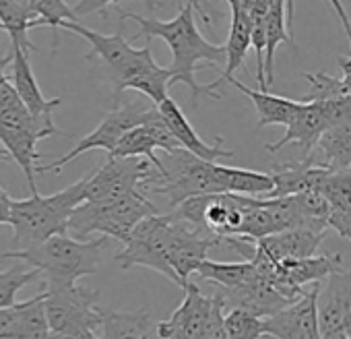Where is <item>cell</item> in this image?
<instances>
[{
	"label": "cell",
	"mask_w": 351,
	"mask_h": 339,
	"mask_svg": "<svg viewBox=\"0 0 351 339\" xmlns=\"http://www.w3.org/2000/svg\"><path fill=\"white\" fill-rule=\"evenodd\" d=\"M134 21L138 23V34L132 38L134 42L138 38H159L167 44L171 50V65L169 69V89L178 83L189 85L193 106H197L199 97H211V100H221V93L211 85H199L195 79V71L199 65H213L221 67L226 65V48L211 44L209 40L203 38L195 23V7L186 3L180 7L178 15L169 21H159L155 17H141L136 13L120 11V21Z\"/></svg>",
	"instance_id": "1"
},
{
	"label": "cell",
	"mask_w": 351,
	"mask_h": 339,
	"mask_svg": "<svg viewBox=\"0 0 351 339\" xmlns=\"http://www.w3.org/2000/svg\"><path fill=\"white\" fill-rule=\"evenodd\" d=\"M124 21H120V30L112 36L97 34L79 21H62L60 30L73 32L91 44V52L87 60L97 58L106 71V77L116 85V95H122L126 89L141 91L155 106L169 91V69H163L155 62L151 54V46L136 50L130 40L122 34Z\"/></svg>",
	"instance_id": "2"
},
{
	"label": "cell",
	"mask_w": 351,
	"mask_h": 339,
	"mask_svg": "<svg viewBox=\"0 0 351 339\" xmlns=\"http://www.w3.org/2000/svg\"><path fill=\"white\" fill-rule=\"evenodd\" d=\"M106 246L108 236L95 240H77L69 234H54L36 246L9 250L3 257L32 265L40 271L42 290H56L73 285L85 275H95L99 271Z\"/></svg>",
	"instance_id": "3"
},
{
	"label": "cell",
	"mask_w": 351,
	"mask_h": 339,
	"mask_svg": "<svg viewBox=\"0 0 351 339\" xmlns=\"http://www.w3.org/2000/svg\"><path fill=\"white\" fill-rule=\"evenodd\" d=\"M143 193L163 195L169 199L171 207L197 195L226 193V165L205 161L182 147L163 151L159 165L153 167L143 187Z\"/></svg>",
	"instance_id": "4"
},
{
	"label": "cell",
	"mask_w": 351,
	"mask_h": 339,
	"mask_svg": "<svg viewBox=\"0 0 351 339\" xmlns=\"http://www.w3.org/2000/svg\"><path fill=\"white\" fill-rule=\"evenodd\" d=\"M83 189L85 178L48 197L32 193L29 199H13L9 226H13V244L17 250L36 246L54 234H66V224L73 209L83 203Z\"/></svg>",
	"instance_id": "5"
},
{
	"label": "cell",
	"mask_w": 351,
	"mask_h": 339,
	"mask_svg": "<svg viewBox=\"0 0 351 339\" xmlns=\"http://www.w3.org/2000/svg\"><path fill=\"white\" fill-rule=\"evenodd\" d=\"M157 213V207L145 193L132 191L120 197L79 203L66 224V234L77 240H87L89 234H101L126 242L132 228L147 215Z\"/></svg>",
	"instance_id": "6"
},
{
	"label": "cell",
	"mask_w": 351,
	"mask_h": 339,
	"mask_svg": "<svg viewBox=\"0 0 351 339\" xmlns=\"http://www.w3.org/2000/svg\"><path fill=\"white\" fill-rule=\"evenodd\" d=\"M50 135H60V130L56 126H46L44 122L34 118L25 106L9 112H0V143H3L9 157L15 159L23 170L32 193H38L36 165L40 153L36 147L42 139Z\"/></svg>",
	"instance_id": "7"
},
{
	"label": "cell",
	"mask_w": 351,
	"mask_h": 339,
	"mask_svg": "<svg viewBox=\"0 0 351 339\" xmlns=\"http://www.w3.org/2000/svg\"><path fill=\"white\" fill-rule=\"evenodd\" d=\"M165 232H167V215L153 213L143 218L132 228L128 240L124 242V248L116 255L120 267L122 269L147 267L165 275L176 285H180L178 275L173 273L165 257Z\"/></svg>",
	"instance_id": "8"
},
{
	"label": "cell",
	"mask_w": 351,
	"mask_h": 339,
	"mask_svg": "<svg viewBox=\"0 0 351 339\" xmlns=\"http://www.w3.org/2000/svg\"><path fill=\"white\" fill-rule=\"evenodd\" d=\"M46 318L50 333H62L69 329H95L99 327V292L73 283L56 290H42Z\"/></svg>",
	"instance_id": "9"
},
{
	"label": "cell",
	"mask_w": 351,
	"mask_h": 339,
	"mask_svg": "<svg viewBox=\"0 0 351 339\" xmlns=\"http://www.w3.org/2000/svg\"><path fill=\"white\" fill-rule=\"evenodd\" d=\"M219 244H223L221 236L199 230L167 213L165 257H167L169 267L180 279V288H184L186 281H191V275L207 259L209 250Z\"/></svg>",
	"instance_id": "10"
},
{
	"label": "cell",
	"mask_w": 351,
	"mask_h": 339,
	"mask_svg": "<svg viewBox=\"0 0 351 339\" xmlns=\"http://www.w3.org/2000/svg\"><path fill=\"white\" fill-rule=\"evenodd\" d=\"M149 106H145L143 102H130V104H122L118 108H114L110 114H106L101 118V122L89 132L85 135L75 149H71L66 155L58 157L56 161L48 163V165H36V174H50V172H60V170L71 163L73 159H77L79 155L93 151V149H104V151H112L114 145L118 143V139L132 126H138L143 122V116L147 112Z\"/></svg>",
	"instance_id": "11"
},
{
	"label": "cell",
	"mask_w": 351,
	"mask_h": 339,
	"mask_svg": "<svg viewBox=\"0 0 351 339\" xmlns=\"http://www.w3.org/2000/svg\"><path fill=\"white\" fill-rule=\"evenodd\" d=\"M153 172L147 157H108L93 174L85 176L83 201H99L141 191Z\"/></svg>",
	"instance_id": "12"
},
{
	"label": "cell",
	"mask_w": 351,
	"mask_h": 339,
	"mask_svg": "<svg viewBox=\"0 0 351 339\" xmlns=\"http://www.w3.org/2000/svg\"><path fill=\"white\" fill-rule=\"evenodd\" d=\"M213 304L215 296H203L193 281H186L182 304L169 314V318L157 323V335L161 339H205Z\"/></svg>",
	"instance_id": "13"
},
{
	"label": "cell",
	"mask_w": 351,
	"mask_h": 339,
	"mask_svg": "<svg viewBox=\"0 0 351 339\" xmlns=\"http://www.w3.org/2000/svg\"><path fill=\"white\" fill-rule=\"evenodd\" d=\"M318 290V283H314L310 290L306 288L298 300H293L279 312L263 318L265 335H271L275 339H320L316 308Z\"/></svg>",
	"instance_id": "14"
},
{
	"label": "cell",
	"mask_w": 351,
	"mask_h": 339,
	"mask_svg": "<svg viewBox=\"0 0 351 339\" xmlns=\"http://www.w3.org/2000/svg\"><path fill=\"white\" fill-rule=\"evenodd\" d=\"M320 333L343 331L351 337V269H337L316 296Z\"/></svg>",
	"instance_id": "15"
},
{
	"label": "cell",
	"mask_w": 351,
	"mask_h": 339,
	"mask_svg": "<svg viewBox=\"0 0 351 339\" xmlns=\"http://www.w3.org/2000/svg\"><path fill=\"white\" fill-rule=\"evenodd\" d=\"M219 294L223 298L226 308H242V310H246L254 316H261V318H267V316L279 312L281 308H285L287 304L293 302L287 296H283L261 273L256 277H252L250 281H246L244 285H238L232 290L219 288Z\"/></svg>",
	"instance_id": "16"
},
{
	"label": "cell",
	"mask_w": 351,
	"mask_h": 339,
	"mask_svg": "<svg viewBox=\"0 0 351 339\" xmlns=\"http://www.w3.org/2000/svg\"><path fill=\"white\" fill-rule=\"evenodd\" d=\"M11 54H13V85L23 102V106L29 110V114L34 118H38L40 122H44L46 126H54V110L62 104L60 97L48 100L40 85L38 79L32 71L29 58H27V50L15 42H11Z\"/></svg>",
	"instance_id": "17"
},
{
	"label": "cell",
	"mask_w": 351,
	"mask_h": 339,
	"mask_svg": "<svg viewBox=\"0 0 351 339\" xmlns=\"http://www.w3.org/2000/svg\"><path fill=\"white\" fill-rule=\"evenodd\" d=\"M159 114L163 116L167 128L171 130V135L176 137V141L180 143L182 149L191 151L193 155L205 159V161H215L219 157H234V151L223 149V137H215V143L209 145L201 139V135H197V130L193 128V124L189 122L186 114L180 110V106L176 104L169 95H165L159 104H157Z\"/></svg>",
	"instance_id": "18"
},
{
	"label": "cell",
	"mask_w": 351,
	"mask_h": 339,
	"mask_svg": "<svg viewBox=\"0 0 351 339\" xmlns=\"http://www.w3.org/2000/svg\"><path fill=\"white\" fill-rule=\"evenodd\" d=\"M328 128V120L318 106V102H300L295 114L285 124V132L277 143H267L265 149L271 153L281 151L287 145H295L302 151V157H306L312 147L316 145L318 137Z\"/></svg>",
	"instance_id": "19"
},
{
	"label": "cell",
	"mask_w": 351,
	"mask_h": 339,
	"mask_svg": "<svg viewBox=\"0 0 351 339\" xmlns=\"http://www.w3.org/2000/svg\"><path fill=\"white\" fill-rule=\"evenodd\" d=\"M326 238V232H314L308 228H291L283 232L269 234L254 242L256 253L267 257L271 263L283 259H304L316 255L320 242Z\"/></svg>",
	"instance_id": "20"
},
{
	"label": "cell",
	"mask_w": 351,
	"mask_h": 339,
	"mask_svg": "<svg viewBox=\"0 0 351 339\" xmlns=\"http://www.w3.org/2000/svg\"><path fill=\"white\" fill-rule=\"evenodd\" d=\"M328 172H330V170L312 163L308 157H302L300 161H291V163L273 165V170H271L273 191L267 197L269 199H273V197H289V195H298V193H304V191L320 189V185H322V180L326 178Z\"/></svg>",
	"instance_id": "21"
},
{
	"label": "cell",
	"mask_w": 351,
	"mask_h": 339,
	"mask_svg": "<svg viewBox=\"0 0 351 339\" xmlns=\"http://www.w3.org/2000/svg\"><path fill=\"white\" fill-rule=\"evenodd\" d=\"M226 3L232 9V25H230L228 42L223 44V48H226L223 71H221L219 79L211 83L215 89L223 81L232 79L236 75V71H240L244 67L246 54L250 50V36H252V21H250V15L246 13V9L242 5V0H226Z\"/></svg>",
	"instance_id": "22"
},
{
	"label": "cell",
	"mask_w": 351,
	"mask_h": 339,
	"mask_svg": "<svg viewBox=\"0 0 351 339\" xmlns=\"http://www.w3.org/2000/svg\"><path fill=\"white\" fill-rule=\"evenodd\" d=\"M306 157L330 172L351 170V120L328 126Z\"/></svg>",
	"instance_id": "23"
},
{
	"label": "cell",
	"mask_w": 351,
	"mask_h": 339,
	"mask_svg": "<svg viewBox=\"0 0 351 339\" xmlns=\"http://www.w3.org/2000/svg\"><path fill=\"white\" fill-rule=\"evenodd\" d=\"M99 339H149L151 314L149 310H112L99 308Z\"/></svg>",
	"instance_id": "24"
},
{
	"label": "cell",
	"mask_w": 351,
	"mask_h": 339,
	"mask_svg": "<svg viewBox=\"0 0 351 339\" xmlns=\"http://www.w3.org/2000/svg\"><path fill=\"white\" fill-rule=\"evenodd\" d=\"M228 83L234 85L238 91H242L252 102V106L256 108V114H258V126L261 128L273 126V124L285 126L300 106V100L295 102L289 97H281V95L271 93L269 89H250L242 81H238L236 77L228 79Z\"/></svg>",
	"instance_id": "25"
},
{
	"label": "cell",
	"mask_w": 351,
	"mask_h": 339,
	"mask_svg": "<svg viewBox=\"0 0 351 339\" xmlns=\"http://www.w3.org/2000/svg\"><path fill=\"white\" fill-rule=\"evenodd\" d=\"M281 44H291L293 50H298L295 38H291L287 30V15H285V3L283 0H273V5L265 19V79L267 89L275 81V52Z\"/></svg>",
	"instance_id": "26"
},
{
	"label": "cell",
	"mask_w": 351,
	"mask_h": 339,
	"mask_svg": "<svg viewBox=\"0 0 351 339\" xmlns=\"http://www.w3.org/2000/svg\"><path fill=\"white\" fill-rule=\"evenodd\" d=\"M9 339H50L44 292L25 302H15V318Z\"/></svg>",
	"instance_id": "27"
},
{
	"label": "cell",
	"mask_w": 351,
	"mask_h": 339,
	"mask_svg": "<svg viewBox=\"0 0 351 339\" xmlns=\"http://www.w3.org/2000/svg\"><path fill=\"white\" fill-rule=\"evenodd\" d=\"M195 273L209 283H217L221 290H232V288L244 285L246 281H250L252 277L258 275L254 263L248 259L242 263H217V261L205 259L197 267Z\"/></svg>",
	"instance_id": "28"
},
{
	"label": "cell",
	"mask_w": 351,
	"mask_h": 339,
	"mask_svg": "<svg viewBox=\"0 0 351 339\" xmlns=\"http://www.w3.org/2000/svg\"><path fill=\"white\" fill-rule=\"evenodd\" d=\"M0 23L3 32L9 34L11 42L23 46L29 52H38V46L29 42V30H34V15L27 7L19 5L17 0H0Z\"/></svg>",
	"instance_id": "29"
},
{
	"label": "cell",
	"mask_w": 351,
	"mask_h": 339,
	"mask_svg": "<svg viewBox=\"0 0 351 339\" xmlns=\"http://www.w3.org/2000/svg\"><path fill=\"white\" fill-rule=\"evenodd\" d=\"M271 191H273L271 172H256V170L226 165V193L246 195V197H267Z\"/></svg>",
	"instance_id": "30"
},
{
	"label": "cell",
	"mask_w": 351,
	"mask_h": 339,
	"mask_svg": "<svg viewBox=\"0 0 351 339\" xmlns=\"http://www.w3.org/2000/svg\"><path fill=\"white\" fill-rule=\"evenodd\" d=\"M155 149H157L155 141L151 139L147 128L138 124V126L128 128L108 155L110 157H147L153 163V167H157L159 155L155 153Z\"/></svg>",
	"instance_id": "31"
},
{
	"label": "cell",
	"mask_w": 351,
	"mask_h": 339,
	"mask_svg": "<svg viewBox=\"0 0 351 339\" xmlns=\"http://www.w3.org/2000/svg\"><path fill=\"white\" fill-rule=\"evenodd\" d=\"M29 13L34 15V27H52L54 50L58 46V30L62 21H79L64 0H27Z\"/></svg>",
	"instance_id": "32"
},
{
	"label": "cell",
	"mask_w": 351,
	"mask_h": 339,
	"mask_svg": "<svg viewBox=\"0 0 351 339\" xmlns=\"http://www.w3.org/2000/svg\"><path fill=\"white\" fill-rule=\"evenodd\" d=\"M223 329L228 339H263V318L254 316L242 308H230L223 312Z\"/></svg>",
	"instance_id": "33"
},
{
	"label": "cell",
	"mask_w": 351,
	"mask_h": 339,
	"mask_svg": "<svg viewBox=\"0 0 351 339\" xmlns=\"http://www.w3.org/2000/svg\"><path fill=\"white\" fill-rule=\"evenodd\" d=\"M40 279L38 269L25 271L23 267L15 265L7 271H0V308H9L15 304L17 294L32 281Z\"/></svg>",
	"instance_id": "34"
},
{
	"label": "cell",
	"mask_w": 351,
	"mask_h": 339,
	"mask_svg": "<svg viewBox=\"0 0 351 339\" xmlns=\"http://www.w3.org/2000/svg\"><path fill=\"white\" fill-rule=\"evenodd\" d=\"M320 191L326 197L328 205L351 211V170L328 172L320 185Z\"/></svg>",
	"instance_id": "35"
},
{
	"label": "cell",
	"mask_w": 351,
	"mask_h": 339,
	"mask_svg": "<svg viewBox=\"0 0 351 339\" xmlns=\"http://www.w3.org/2000/svg\"><path fill=\"white\" fill-rule=\"evenodd\" d=\"M141 124L147 128V132H149V135H151V139L155 141L157 149H161V151H173V149H180V143L176 141V137H173V135H171V130L167 128V124H165V120H163V116L159 114V110H157V106H155V104L147 108V112H145V116H143V122H141Z\"/></svg>",
	"instance_id": "36"
},
{
	"label": "cell",
	"mask_w": 351,
	"mask_h": 339,
	"mask_svg": "<svg viewBox=\"0 0 351 339\" xmlns=\"http://www.w3.org/2000/svg\"><path fill=\"white\" fill-rule=\"evenodd\" d=\"M318 106L322 108L328 126L343 124L351 120V95H337L328 100H318Z\"/></svg>",
	"instance_id": "37"
},
{
	"label": "cell",
	"mask_w": 351,
	"mask_h": 339,
	"mask_svg": "<svg viewBox=\"0 0 351 339\" xmlns=\"http://www.w3.org/2000/svg\"><path fill=\"white\" fill-rule=\"evenodd\" d=\"M118 3V0H79L77 7L73 9V13L79 17H85V15H91V13H101L104 17L108 15V7ZM145 5L149 9V13L153 15L157 11V0H145Z\"/></svg>",
	"instance_id": "38"
},
{
	"label": "cell",
	"mask_w": 351,
	"mask_h": 339,
	"mask_svg": "<svg viewBox=\"0 0 351 339\" xmlns=\"http://www.w3.org/2000/svg\"><path fill=\"white\" fill-rule=\"evenodd\" d=\"M326 226H328L330 230H335L339 236H343V238H347V240L351 242V211L339 209V207H332V205H330Z\"/></svg>",
	"instance_id": "39"
},
{
	"label": "cell",
	"mask_w": 351,
	"mask_h": 339,
	"mask_svg": "<svg viewBox=\"0 0 351 339\" xmlns=\"http://www.w3.org/2000/svg\"><path fill=\"white\" fill-rule=\"evenodd\" d=\"M23 102L15 89V85L11 83L9 77H3L0 79V112H9V110H15V108H21Z\"/></svg>",
	"instance_id": "40"
},
{
	"label": "cell",
	"mask_w": 351,
	"mask_h": 339,
	"mask_svg": "<svg viewBox=\"0 0 351 339\" xmlns=\"http://www.w3.org/2000/svg\"><path fill=\"white\" fill-rule=\"evenodd\" d=\"M242 5H244L246 13L250 15V21H254V19H265L267 17L273 0H242Z\"/></svg>",
	"instance_id": "41"
},
{
	"label": "cell",
	"mask_w": 351,
	"mask_h": 339,
	"mask_svg": "<svg viewBox=\"0 0 351 339\" xmlns=\"http://www.w3.org/2000/svg\"><path fill=\"white\" fill-rule=\"evenodd\" d=\"M337 62L341 67L343 77H339V89L343 95H351V54L349 56H337Z\"/></svg>",
	"instance_id": "42"
},
{
	"label": "cell",
	"mask_w": 351,
	"mask_h": 339,
	"mask_svg": "<svg viewBox=\"0 0 351 339\" xmlns=\"http://www.w3.org/2000/svg\"><path fill=\"white\" fill-rule=\"evenodd\" d=\"M328 5H330V9L335 11L337 19H339V23H341V27H343V32H345V36H347L349 48H351V19H349V15H347V11H345V5L341 3V0H328Z\"/></svg>",
	"instance_id": "43"
},
{
	"label": "cell",
	"mask_w": 351,
	"mask_h": 339,
	"mask_svg": "<svg viewBox=\"0 0 351 339\" xmlns=\"http://www.w3.org/2000/svg\"><path fill=\"white\" fill-rule=\"evenodd\" d=\"M50 339H99L95 329H69L62 333H50Z\"/></svg>",
	"instance_id": "44"
},
{
	"label": "cell",
	"mask_w": 351,
	"mask_h": 339,
	"mask_svg": "<svg viewBox=\"0 0 351 339\" xmlns=\"http://www.w3.org/2000/svg\"><path fill=\"white\" fill-rule=\"evenodd\" d=\"M15 318V304L9 308H0V339H9Z\"/></svg>",
	"instance_id": "45"
},
{
	"label": "cell",
	"mask_w": 351,
	"mask_h": 339,
	"mask_svg": "<svg viewBox=\"0 0 351 339\" xmlns=\"http://www.w3.org/2000/svg\"><path fill=\"white\" fill-rule=\"evenodd\" d=\"M11 205H13L11 195L3 187H0V224H9L11 222Z\"/></svg>",
	"instance_id": "46"
},
{
	"label": "cell",
	"mask_w": 351,
	"mask_h": 339,
	"mask_svg": "<svg viewBox=\"0 0 351 339\" xmlns=\"http://www.w3.org/2000/svg\"><path fill=\"white\" fill-rule=\"evenodd\" d=\"M285 3V15H287V30L293 38V17H295V0H283Z\"/></svg>",
	"instance_id": "47"
},
{
	"label": "cell",
	"mask_w": 351,
	"mask_h": 339,
	"mask_svg": "<svg viewBox=\"0 0 351 339\" xmlns=\"http://www.w3.org/2000/svg\"><path fill=\"white\" fill-rule=\"evenodd\" d=\"M320 339H351V337L343 331H326V333H320Z\"/></svg>",
	"instance_id": "48"
},
{
	"label": "cell",
	"mask_w": 351,
	"mask_h": 339,
	"mask_svg": "<svg viewBox=\"0 0 351 339\" xmlns=\"http://www.w3.org/2000/svg\"><path fill=\"white\" fill-rule=\"evenodd\" d=\"M189 3H191V5L195 7V11H199V13H201V17H203V21H205L207 25H211V17H209V15L205 13V9L201 7V3H199V0H189Z\"/></svg>",
	"instance_id": "49"
},
{
	"label": "cell",
	"mask_w": 351,
	"mask_h": 339,
	"mask_svg": "<svg viewBox=\"0 0 351 339\" xmlns=\"http://www.w3.org/2000/svg\"><path fill=\"white\" fill-rule=\"evenodd\" d=\"M11 60H13V54H7V56L0 58V79L7 77V75H5V69H7V65H11Z\"/></svg>",
	"instance_id": "50"
},
{
	"label": "cell",
	"mask_w": 351,
	"mask_h": 339,
	"mask_svg": "<svg viewBox=\"0 0 351 339\" xmlns=\"http://www.w3.org/2000/svg\"><path fill=\"white\" fill-rule=\"evenodd\" d=\"M17 3H19V5H23V7H27V0H17ZM27 9H29V7H27Z\"/></svg>",
	"instance_id": "51"
}]
</instances>
